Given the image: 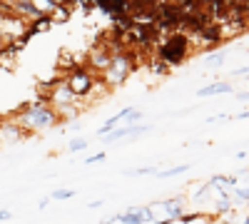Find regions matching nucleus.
<instances>
[{"label": "nucleus", "instance_id": "obj_6", "mask_svg": "<svg viewBox=\"0 0 249 224\" xmlns=\"http://www.w3.org/2000/svg\"><path fill=\"white\" fill-rule=\"evenodd\" d=\"M65 85L70 87V92L75 97H85L92 87H95V77L90 70H72L65 80Z\"/></svg>", "mask_w": 249, "mask_h": 224}, {"label": "nucleus", "instance_id": "obj_13", "mask_svg": "<svg viewBox=\"0 0 249 224\" xmlns=\"http://www.w3.org/2000/svg\"><path fill=\"white\" fill-rule=\"evenodd\" d=\"M234 207V202H232V197H217V212H222V214H227Z\"/></svg>", "mask_w": 249, "mask_h": 224}, {"label": "nucleus", "instance_id": "obj_14", "mask_svg": "<svg viewBox=\"0 0 249 224\" xmlns=\"http://www.w3.org/2000/svg\"><path fill=\"white\" fill-rule=\"evenodd\" d=\"M222 63H224V52H212L204 57V65H210V68H219Z\"/></svg>", "mask_w": 249, "mask_h": 224}, {"label": "nucleus", "instance_id": "obj_3", "mask_svg": "<svg viewBox=\"0 0 249 224\" xmlns=\"http://www.w3.org/2000/svg\"><path fill=\"white\" fill-rule=\"evenodd\" d=\"M132 68H135L132 57H130L127 52H117V55H112L110 65L102 70V80H105V85H107V87H120L124 80L130 77Z\"/></svg>", "mask_w": 249, "mask_h": 224}, {"label": "nucleus", "instance_id": "obj_16", "mask_svg": "<svg viewBox=\"0 0 249 224\" xmlns=\"http://www.w3.org/2000/svg\"><path fill=\"white\" fill-rule=\"evenodd\" d=\"M150 68H152V72H155V75H162V77L170 72V65H164L160 57H157V60H152V65H150Z\"/></svg>", "mask_w": 249, "mask_h": 224}, {"label": "nucleus", "instance_id": "obj_12", "mask_svg": "<svg viewBox=\"0 0 249 224\" xmlns=\"http://www.w3.org/2000/svg\"><path fill=\"white\" fill-rule=\"evenodd\" d=\"M187 170H190V165H179V167H172V170H164V172L155 170L152 174H155V177H160V179H170V177H177V174H182V172H187Z\"/></svg>", "mask_w": 249, "mask_h": 224}, {"label": "nucleus", "instance_id": "obj_8", "mask_svg": "<svg viewBox=\"0 0 249 224\" xmlns=\"http://www.w3.org/2000/svg\"><path fill=\"white\" fill-rule=\"evenodd\" d=\"M20 137H23V130L18 127V122H5V125H0V142L13 145V142H20Z\"/></svg>", "mask_w": 249, "mask_h": 224}, {"label": "nucleus", "instance_id": "obj_10", "mask_svg": "<svg viewBox=\"0 0 249 224\" xmlns=\"http://www.w3.org/2000/svg\"><path fill=\"white\" fill-rule=\"evenodd\" d=\"M30 5L35 8V13H37L40 17H50V13L57 8L53 0H30Z\"/></svg>", "mask_w": 249, "mask_h": 224}, {"label": "nucleus", "instance_id": "obj_15", "mask_svg": "<svg viewBox=\"0 0 249 224\" xmlns=\"http://www.w3.org/2000/svg\"><path fill=\"white\" fill-rule=\"evenodd\" d=\"M72 197H75L72 190H55L50 194V199H55V202H65V199H72Z\"/></svg>", "mask_w": 249, "mask_h": 224}, {"label": "nucleus", "instance_id": "obj_7", "mask_svg": "<svg viewBox=\"0 0 249 224\" xmlns=\"http://www.w3.org/2000/svg\"><path fill=\"white\" fill-rule=\"evenodd\" d=\"M115 222H120V224H147V222H155V217H152L150 207H130L122 214H117Z\"/></svg>", "mask_w": 249, "mask_h": 224}, {"label": "nucleus", "instance_id": "obj_1", "mask_svg": "<svg viewBox=\"0 0 249 224\" xmlns=\"http://www.w3.org/2000/svg\"><path fill=\"white\" fill-rule=\"evenodd\" d=\"M57 122V112L48 107V97H37L33 105H28L18 117V127L23 132H40Z\"/></svg>", "mask_w": 249, "mask_h": 224}, {"label": "nucleus", "instance_id": "obj_19", "mask_svg": "<svg viewBox=\"0 0 249 224\" xmlns=\"http://www.w3.org/2000/svg\"><path fill=\"white\" fill-rule=\"evenodd\" d=\"M102 159H105V152H100V155H92V157H88L85 162H88V165H92V162H102Z\"/></svg>", "mask_w": 249, "mask_h": 224}, {"label": "nucleus", "instance_id": "obj_2", "mask_svg": "<svg viewBox=\"0 0 249 224\" xmlns=\"http://www.w3.org/2000/svg\"><path fill=\"white\" fill-rule=\"evenodd\" d=\"M190 52H192L190 37H187L184 33H172V35H167V37L160 43V48H157V57L162 60L164 65H170V68L187 63Z\"/></svg>", "mask_w": 249, "mask_h": 224}, {"label": "nucleus", "instance_id": "obj_4", "mask_svg": "<svg viewBox=\"0 0 249 224\" xmlns=\"http://www.w3.org/2000/svg\"><path fill=\"white\" fill-rule=\"evenodd\" d=\"M150 209H152L155 222H157V219H162V222H172V219H179V217H182L184 202H182V197H175V199L155 202V205H150Z\"/></svg>", "mask_w": 249, "mask_h": 224}, {"label": "nucleus", "instance_id": "obj_11", "mask_svg": "<svg viewBox=\"0 0 249 224\" xmlns=\"http://www.w3.org/2000/svg\"><path fill=\"white\" fill-rule=\"evenodd\" d=\"M50 23L55 25V23H68V20H70V8L68 5H57L53 13H50Z\"/></svg>", "mask_w": 249, "mask_h": 224}, {"label": "nucleus", "instance_id": "obj_9", "mask_svg": "<svg viewBox=\"0 0 249 224\" xmlns=\"http://www.w3.org/2000/svg\"><path fill=\"white\" fill-rule=\"evenodd\" d=\"M222 92H232V85L230 83H212V85L202 87L197 95L199 97H212V95H222Z\"/></svg>", "mask_w": 249, "mask_h": 224}, {"label": "nucleus", "instance_id": "obj_5", "mask_svg": "<svg viewBox=\"0 0 249 224\" xmlns=\"http://www.w3.org/2000/svg\"><path fill=\"white\" fill-rule=\"evenodd\" d=\"M142 132H150V125H117L110 132L102 135V142H105V145H112V142H127V139H137Z\"/></svg>", "mask_w": 249, "mask_h": 224}, {"label": "nucleus", "instance_id": "obj_18", "mask_svg": "<svg viewBox=\"0 0 249 224\" xmlns=\"http://www.w3.org/2000/svg\"><path fill=\"white\" fill-rule=\"evenodd\" d=\"M155 170H150V167H140V170H130V172H124V174H127V177H142V174H152Z\"/></svg>", "mask_w": 249, "mask_h": 224}, {"label": "nucleus", "instance_id": "obj_21", "mask_svg": "<svg viewBox=\"0 0 249 224\" xmlns=\"http://www.w3.org/2000/svg\"><path fill=\"white\" fill-rule=\"evenodd\" d=\"M53 3H55V5H68L70 0H53Z\"/></svg>", "mask_w": 249, "mask_h": 224}, {"label": "nucleus", "instance_id": "obj_20", "mask_svg": "<svg viewBox=\"0 0 249 224\" xmlns=\"http://www.w3.org/2000/svg\"><path fill=\"white\" fill-rule=\"evenodd\" d=\"M13 219V212H8V209H0V222H10Z\"/></svg>", "mask_w": 249, "mask_h": 224}, {"label": "nucleus", "instance_id": "obj_17", "mask_svg": "<svg viewBox=\"0 0 249 224\" xmlns=\"http://www.w3.org/2000/svg\"><path fill=\"white\" fill-rule=\"evenodd\" d=\"M70 152H82V150H88V139H82V137H75L70 145H68Z\"/></svg>", "mask_w": 249, "mask_h": 224}]
</instances>
